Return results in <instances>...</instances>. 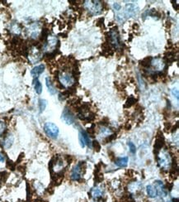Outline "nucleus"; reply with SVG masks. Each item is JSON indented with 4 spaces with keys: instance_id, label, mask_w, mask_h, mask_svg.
I'll use <instances>...</instances> for the list:
<instances>
[{
    "instance_id": "1",
    "label": "nucleus",
    "mask_w": 179,
    "mask_h": 202,
    "mask_svg": "<svg viewBox=\"0 0 179 202\" xmlns=\"http://www.w3.org/2000/svg\"><path fill=\"white\" fill-rule=\"evenodd\" d=\"M139 10H140V8L136 4H127L125 5L123 14H118L116 17V18L119 22H124L126 18H132V17L137 15V13L139 12Z\"/></svg>"
},
{
    "instance_id": "10",
    "label": "nucleus",
    "mask_w": 179,
    "mask_h": 202,
    "mask_svg": "<svg viewBox=\"0 0 179 202\" xmlns=\"http://www.w3.org/2000/svg\"><path fill=\"white\" fill-rule=\"evenodd\" d=\"M61 119L69 125H71L75 123V117H74V113L68 107H65L64 109L62 115H61Z\"/></svg>"
},
{
    "instance_id": "29",
    "label": "nucleus",
    "mask_w": 179,
    "mask_h": 202,
    "mask_svg": "<svg viewBox=\"0 0 179 202\" xmlns=\"http://www.w3.org/2000/svg\"><path fill=\"white\" fill-rule=\"evenodd\" d=\"M87 133L88 135H90L91 137H94V135H95V133H96V128H95V126L94 125H92L91 127L88 128V129H87Z\"/></svg>"
},
{
    "instance_id": "38",
    "label": "nucleus",
    "mask_w": 179,
    "mask_h": 202,
    "mask_svg": "<svg viewBox=\"0 0 179 202\" xmlns=\"http://www.w3.org/2000/svg\"><path fill=\"white\" fill-rule=\"evenodd\" d=\"M172 126V125L170 123H165V129L167 131H171Z\"/></svg>"
},
{
    "instance_id": "15",
    "label": "nucleus",
    "mask_w": 179,
    "mask_h": 202,
    "mask_svg": "<svg viewBox=\"0 0 179 202\" xmlns=\"http://www.w3.org/2000/svg\"><path fill=\"white\" fill-rule=\"evenodd\" d=\"M128 157H123V158H116L114 160L115 164L119 167H125L128 164Z\"/></svg>"
},
{
    "instance_id": "44",
    "label": "nucleus",
    "mask_w": 179,
    "mask_h": 202,
    "mask_svg": "<svg viewBox=\"0 0 179 202\" xmlns=\"http://www.w3.org/2000/svg\"><path fill=\"white\" fill-rule=\"evenodd\" d=\"M0 37H1V34H0Z\"/></svg>"
},
{
    "instance_id": "2",
    "label": "nucleus",
    "mask_w": 179,
    "mask_h": 202,
    "mask_svg": "<svg viewBox=\"0 0 179 202\" xmlns=\"http://www.w3.org/2000/svg\"><path fill=\"white\" fill-rule=\"evenodd\" d=\"M86 164L85 161H81L74 166L71 171V180L74 182H81L82 181V176L85 174L86 172Z\"/></svg>"
},
{
    "instance_id": "20",
    "label": "nucleus",
    "mask_w": 179,
    "mask_h": 202,
    "mask_svg": "<svg viewBox=\"0 0 179 202\" xmlns=\"http://www.w3.org/2000/svg\"><path fill=\"white\" fill-rule=\"evenodd\" d=\"M137 103V99H136L134 96H130L128 99H126L125 103L124 108L125 109H129V108L132 107L133 105H135Z\"/></svg>"
},
{
    "instance_id": "36",
    "label": "nucleus",
    "mask_w": 179,
    "mask_h": 202,
    "mask_svg": "<svg viewBox=\"0 0 179 202\" xmlns=\"http://www.w3.org/2000/svg\"><path fill=\"white\" fill-rule=\"evenodd\" d=\"M172 95H173L174 97H176L177 100H178L179 93H178V89H172Z\"/></svg>"
},
{
    "instance_id": "37",
    "label": "nucleus",
    "mask_w": 179,
    "mask_h": 202,
    "mask_svg": "<svg viewBox=\"0 0 179 202\" xmlns=\"http://www.w3.org/2000/svg\"><path fill=\"white\" fill-rule=\"evenodd\" d=\"M113 8L116 11H119V10H121V5L119 3H114V4H113Z\"/></svg>"
},
{
    "instance_id": "8",
    "label": "nucleus",
    "mask_w": 179,
    "mask_h": 202,
    "mask_svg": "<svg viewBox=\"0 0 179 202\" xmlns=\"http://www.w3.org/2000/svg\"><path fill=\"white\" fill-rule=\"evenodd\" d=\"M28 56L30 62H31L32 64L38 62L41 59V51L38 47V45H36V46L32 45V47L29 48Z\"/></svg>"
},
{
    "instance_id": "30",
    "label": "nucleus",
    "mask_w": 179,
    "mask_h": 202,
    "mask_svg": "<svg viewBox=\"0 0 179 202\" xmlns=\"http://www.w3.org/2000/svg\"><path fill=\"white\" fill-rule=\"evenodd\" d=\"M128 147H129V149H130V152L131 153H136V145L134 144V143H132V142H128Z\"/></svg>"
},
{
    "instance_id": "9",
    "label": "nucleus",
    "mask_w": 179,
    "mask_h": 202,
    "mask_svg": "<svg viewBox=\"0 0 179 202\" xmlns=\"http://www.w3.org/2000/svg\"><path fill=\"white\" fill-rule=\"evenodd\" d=\"M164 144H165V141H164V134L161 131H159L157 133V135H156L154 145V154L156 156L159 154V152L161 151V149L164 147Z\"/></svg>"
},
{
    "instance_id": "42",
    "label": "nucleus",
    "mask_w": 179,
    "mask_h": 202,
    "mask_svg": "<svg viewBox=\"0 0 179 202\" xmlns=\"http://www.w3.org/2000/svg\"><path fill=\"white\" fill-rule=\"evenodd\" d=\"M172 202H179L178 198H173L172 200Z\"/></svg>"
},
{
    "instance_id": "21",
    "label": "nucleus",
    "mask_w": 179,
    "mask_h": 202,
    "mask_svg": "<svg viewBox=\"0 0 179 202\" xmlns=\"http://www.w3.org/2000/svg\"><path fill=\"white\" fill-rule=\"evenodd\" d=\"M33 85H34V87H35V90L36 92V94L41 95V92H42V85H41V83L40 82L38 78H34V79H33Z\"/></svg>"
},
{
    "instance_id": "28",
    "label": "nucleus",
    "mask_w": 179,
    "mask_h": 202,
    "mask_svg": "<svg viewBox=\"0 0 179 202\" xmlns=\"http://www.w3.org/2000/svg\"><path fill=\"white\" fill-rule=\"evenodd\" d=\"M6 123L3 121V120H0V137L3 136L4 134V133L6 132Z\"/></svg>"
},
{
    "instance_id": "7",
    "label": "nucleus",
    "mask_w": 179,
    "mask_h": 202,
    "mask_svg": "<svg viewBox=\"0 0 179 202\" xmlns=\"http://www.w3.org/2000/svg\"><path fill=\"white\" fill-rule=\"evenodd\" d=\"M44 131L46 134L51 139H57L59 133V128L55 125V123L47 122L44 124Z\"/></svg>"
},
{
    "instance_id": "31",
    "label": "nucleus",
    "mask_w": 179,
    "mask_h": 202,
    "mask_svg": "<svg viewBox=\"0 0 179 202\" xmlns=\"http://www.w3.org/2000/svg\"><path fill=\"white\" fill-rule=\"evenodd\" d=\"M8 176V173L6 171H2L0 172V186H1V184L2 182H4L6 181V178Z\"/></svg>"
},
{
    "instance_id": "11",
    "label": "nucleus",
    "mask_w": 179,
    "mask_h": 202,
    "mask_svg": "<svg viewBox=\"0 0 179 202\" xmlns=\"http://www.w3.org/2000/svg\"><path fill=\"white\" fill-rule=\"evenodd\" d=\"M14 143V137L12 133H8L4 137V139H2L0 146L3 147L4 149H9L12 147V144Z\"/></svg>"
},
{
    "instance_id": "32",
    "label": "nucleus",
    "mask_w": 179,
    "mask_h": 202,
    "mask_svg": "<svg viewBox=\"0 0 179 202\" xmlns=\"http://www.w3.org/2000/svg\"><path fill=\"white\" fill-rule=\"evenodd\" d=\"M109 119L108 118H103L101 121L99 122L100 125H102V127H107L109 125Z\"/></svg>"
},
{
    "instance_id": "6",
    "label": "nucleus",
    "mask_w": 179,
    "mask_h": 202,
    "mask_svg": "<svg viewBox=\"0 0 179 202\" xmlns=\"http://www.w3.org/2000/svg\"><path fill=\"white\" fill-rule=\"evenodd\" d=\"M159 153H160V156L159 155H157V156H159V157H157L158 164L162 169L167 170V169H168V167H170V166H171V158H170V156H169L167 151H164L162 152H159Z\"/></svg>"
},
{
    "instance_id": "14",
    "label": "nucleus",
    "mask_w": 179,
    "mask_h": 202,
    "mask_svg": "<svg viewBox=\"0 0 179 202\" xmlns=\"http://www.w3.org/2000/svg\"><path fill=\"white\" fill-rule=\"evenodd\" d=\"M44 71H45V65L41 64L39 66H35V67L31 70V74L34 78H37L41 74H42L43 72H44Z\"/></svg>"
},
{
    "instance_id": "27",
    "label": "nucleus",
    "mask_w": 179,
    "mask_h": 202,
    "mask_svg": "<svg viewBox=\"0 0 179 202\" xmlns=\"http://www.w3.org/2000/svg\"><path fill=\"white\" fill-rule=\"evenodd\" d=\"M92 146H93V147L94 148V150L96 151L97 152H100L101 151V144H100V143L98 142V141H97V140H93V142H92Z\"/></svg>"
},
{
    "instance_id": "13",
    "label": "nucleus",
    "mask_w": 179,
    "mask_h": 202,
    "mask_svg": "<svg viewBox=\"0 0 179 202\" xmlns=\"http://www.w3.org/2000/svg\"><path fill=\"white\" fill-rule=\"evenodd\" d=\"M101 49H102L101 54L103 55H105V56H109V55H114V48L107 42L102 43V45H101Z\"/></svg>"
},
{
    "instance_id": "24",
    "label": "nucleus",
    "mask_w": 179,
    "mask_h": 202,
    "mask_svg": "<svg viewBox=\"0 0 179 202\" xmlns=\"http://www.w3.org/2000/svg\"><path fill=\"white\" fill-rule=\"evenodd\" d=\"M47 105V101L46 99H39V109H40V112L42 113L43 111L46 109Z\"/></svg>"
},
{
    "instance_id": "34",
    "label": "nucleus",
    "mask_w": 179,
    "mask_h": 202,
    "mask_svg": "<svg viewBox=\"0 0 179 202\" xmlns=\"http://www.w3.org/2000/svg\"><path fill=\"white\" fill-rule=\"evenodd\" d=\"M103 23H104V18H100L99 19H97L96 25H97V27H99V28H102L103 27Z\"/></svg>"
},
{
    "instance_id": "43",
    "label": "nucleus",
    "mask_w": 179,
    "mask_h": 202,
    "mask_svg": "<svg viewBox=\"0 0 179 202\" xmlns=\"http://www.w3.org/2000/svg\"><path fill=\"white\" fill-rule=\"evenodd\" d=\"M167 202H172V201H167Z\"/></svg>"
},
{
    "instance_id": "5",
    "label": "nucleus",
    "mask_w": 179,
    "mask_h": 202,
    "mask_svg": "<svg viewBox=\"0 0 179 202\" xmlns=\"http://www.w3.org/2000/svg\"><path fill=\"white\" fill-rule=\"evenodd\" d=\"M58 81L61 84L64 88H69L75 83V79L73 77L71 72L64 71L61 73H59Z\"/></svg>"
},
{
    "instance_id": "17",
    "label": "nucleus",
    "mask_w": 179,
    "mask_h": 202,
    "mask_svg": "<svg viewBox=\"0 0 179 202\" xmlns=\"http://www.w3.org/2000/svg\"><path fill=\"white\" fill-rule=\"evenodd\" d=\"M176 60V54L174 52H168L164 55V61L165 63H172L175 61Z\"/></svg>"
},
{
    "instance_id": "39",
    "label": "nucleus",
    "mask_w": 179,
    "mask_h": 202,
    "mask_svg": "<svg viewBox=\"0 0 179 202\" xmlns=\"http://www.w3.org/2000/svg\"><path fill=\"white\" fill-rule=\"evenodd\" d=\"M108 154H109L110 158L112 160H115L116 159V156H115V153L112 152V151H108Z\"/></svg>"
},
{
    "instance_id": "25",
    "label": "nucleus",
    "mask_w": 179,
    "mask_h": 202,
    "mask_svg": "<svg viewBox=\"0 0 179 202\" xmlns=\"http://www.w3.org/2000/svg\"><path fill=\"white\" fill-rule=\"evenodd\" d=\"M116 139H117V133H113V134L108 135V136H107L105 139H103V143L106 144V143H111V142H112L113 140Z\"/></svg>"
},
{
    "instance_id": "3",
    "label": "nucleus",
    "mask_w": 179,
    "mask_h": 202,
    "mask_svg": "<svg viewBox=\"0 0 179 202\" xmlns=\"http://www.w3.org/2000/svg\"><path fill=\"white\" fill-rule=\"evenodd\" d=\"M83 8H85L90 15H97L102 12L101 1H83Z\"/></svg>"
},
{
    "instance_id": "16",
    "label": "nucleus",
    "mask_w": 179,
    "mask_h": 202,
    "mask_svg": "<svg viewBox=\"0 0 179 202\" xmlns=\"http://www.w3.org/2000/svg\"><path fill=\"white\" fill-rule=\"evenodd\" d=\"M46 87L48 89V91H49V93L51 95H54L56 94V89L54 86L53 82H52V80H51L50 77H46Z\"/></svg>"
},
{
    "instance_id": "33",
    "label": "nucleus",
    "mask_w": 179,
    "mask_h": 202,
    "mask_svg": "<svg viewBox=\"0 0 179 202\" xmlns=\"http://www.w3.org/2000/svg\"><path fill=\"white\" fill-rule=\"evenodd\" d=\"M78 140H79V143H80V146H81V147H85V143H84V140H83V139L82 137V134L79 133H78Z\"/></svg>"
},
{
    "instance_id": "18",
    "label": "nucleus",
    "mask_w": 179,
    "mask_h": 202,
    "mask_svg": "<svg viewBox=\"0 0 179 202\" xmlns=\"http://www.w3.org/2000/svg\"><path fill=\"white\" fill-rule=\"evenodd\" d=\"M146 191H147L149 197H150V198H155L158 195L155 186H152V185H149L146 186Z\"/></svg>"
},
{
    "instance_id": "26",
    "label": "nucleus",
    "mask_w": 179,
    "mask_h": 202,
    "mask_svg": "<svg viewBox=\"0 0 179 202\" xmlns=\"http://www.w3.org/2000/svg\"><path fill=\"white\" fill-rule=\"evenodd\" d=\"M11 31H12L14 34H19L20 32H21V31H22L19 24L17 23L12 24V27H11Z\"/></svg>"
},
{
    "instance_id": "12",
    "label": "nucleus",
    "mask_w": 179,
    "mask_h": 202,
    "mask_svg": "<svg viewBox=\"0 0 179 202\" xmlns=\"http://www.w3.org/2000/svg\"><path fill=\"white\" fill-rule=\"evenodd\" d=\"M90 197L96 199V200H99V199L102 198L103 195H104V190L101 189L100 186H96L94 188H92L90 192L88 193Z\"/></svg>"
},
{
    "instance_id": "19",
    "label": "nucleus",
    "mask_w": 179,
    "mask_h": 202,
    "mask_svg": "<svg viewBox=\"0 0 179 202\" xmlns=\"http://www.w3.org/2000/svg\"><path fill=\"white\" fill-rule=\"evenodd\" d=\"M152 59H153V57H151V56H147V57H145V58H144L143 60H141L140 61V66H141L142 67L145 68V69L150 68L151 67Z\"/></svg>"
},
{
    "instance_id": "23",
    "label": "nucleus",
    "mask_w": 179,
    "mask_h": 202,
    "mask_svg": "<svg viewBox=\"0 0 179 202\" xmlns=\"http://www.w3.org/2000/svg\"><path fill=\"white\" fill-rule=\"evenodd\" d=\"M95 114L94 113H89V114L87 115V116H85L84 117V119H83V122L85 123H92V122H93L94 119H95Z\"/></svg>"
},
{
    "instance_id": "35",
    "label": "nucleus",
    "mask_w": 179,
    "mask_h": 202,
    "mask_svg": "<svg viewBox=\"0 0 179 202\" xmlns=\"http://www.w3.org/2000/svg\"><path fill=\"white\" fill-rule=\"evenodd\" d=\"M7 166L9 167L12 171H13L15 169V164L12 163V161H10V160H8V161H7Z\"/></svg>"
},
{
    "instance_id": "41",
    "label": "nucleus",
    "mask_w": 179,
    "mask_h": 202,
    "mask_svg": "<svg viewBox=\"0 0 179 202\" xmlns=\"http://www.w3.org/2000/svg\"><path fill=\"white\" fill-rule=\"evenodd\" d=\"M124 128L125 129V130H130V129L131 128V125H130V124H129V123H125V125Z\"/></svg>"
},
{
    "instance_id": "4",
    "label": "nucleus",
    "mask_w": 179,
    "mask_h": 202,
    "mask_svg": "<svg viewBox=\"0 0 179 202\" xmlns=\"http://www.w3.org/2000/svg\"><path fill=\"white\" fill-rule=\"evenodd\" d=\"M107 42H109L114 49H118L121 47L122 46L117 27H114L110 30V32L107 33Z\"/></svg>"
},
{
    "instance_id": "22",
    "label": "nucleus",
    "mask_w": 179,
    "mask_h": 202,
    "mask_svg": "<svg viewBox=\"0 0 179 202\" xmlns=\"http://www.w3.org/2000/svg\"><path fill=\"white\" fill-rule=\"evenodd\" d=\"M80 133L82 134V137L83 140H84V143L85 144H87L88 147H91L92 146V142H91V139L89 138V135L87 133V132L84 130H81Z\"/></svg>"
},
{
    "instance_id": "40",
    "label": "nucleus",
    "mask_w": 179,
    "mask_h": 202,
    "mask_svg": "<svg viewBox=\"0 0 179 202\" xmlns=\"http://www.w3.org/2000/svg\"><path fill=\"white\" fill-rule=\"evenodd\" d=\"M4 162H5V157L2 152H0V163H4Z\"/></svg>"
}]
</instances>
